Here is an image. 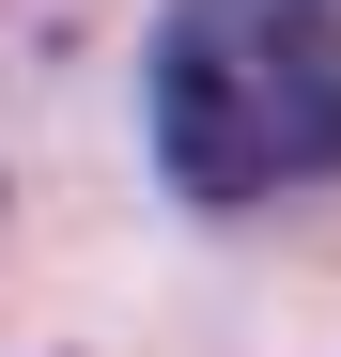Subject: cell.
Returning <instances> with one entry per match:
<instances>
[{
  "instance_id": "cell-1",
  "label": "cell",
  "mask_w": 341,
  "mask_h": 357,
  "mask_svg": "<svg viewBox=\"0 0 341 357\" xmlns=\"http://www.w3.org/2000/svg\"><path fill=\"white\" fill-rule=\"evenodd\" d=\"M140 109L187 202H264L295 171H341V0H170Z\"/></svg>"
}]
</instances>
